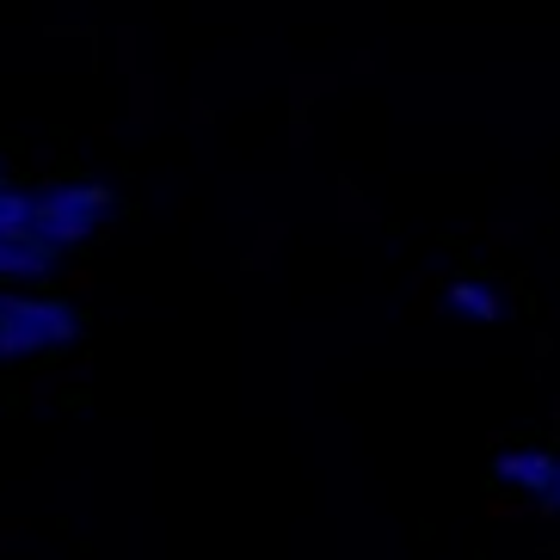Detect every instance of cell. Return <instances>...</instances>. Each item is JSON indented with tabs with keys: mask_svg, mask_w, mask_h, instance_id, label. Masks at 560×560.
I'll list each match as a JSON object with an SVG mask.
<instances>
[{
	"mask_svg": "<svg viewBox=\"0 0 560 560\" xmlns=\"http://www.w3.org/2000/svg\"><path fill=\"white\" fill-rule=\"evenodd\" d=\"M112 215V191L93 179H68V185H50L37 191V210H32V229L50 241V247H81L105 229Z\"/></svg>",
	"mask_w": 560,
	"mask_h": 560,
	"instance_id": "obj_1",
	"label": "cell"
},
{
	"mask_svg": "<svg viewBox=\"0 0 560 560\" xmlns=\"http://www.w3.org/2000/svg\"><path fill=\"white\" fill-rule=\"evenodd\" d=\"M81 332V314L50 296H0V358H37Z\"/></svg>",
	"mask_w": 560,
	"mask_h": 560,
	"instance_id": "obj_2",
	"label": "cell"
},
{
	"mask_svg": "<svg viewBox=\"0 0 560 560\" xmlns=\"http://www.w3.org/2000/svg\"><path fill=\"white\" fill-rule=\"evenodd\" d=\"M62 247H50L37 229H0V278H50Z\"/></svg>",
	"mask_w": 560,
	"mask_h": 560,
	"instance_id": "obj_3",
	"label": "cell"
},
{
	"mask_svg": "<svg viewBox=\"0 0 560 560\" xmlns=\"http://www.w3.org/2000/svg\"><path fill=\"white\" fill-rule=\"evenodd\" d=\"M493 475L511 480V487H524V493H536V499H548L555 493V475H560V456H548V450H505L493 462Z\"/></svg>",
	"mask_w": 560,
	"mask_h": 560,
	"instance_id": "obj_4",
	"label": "cell"
},
{
	"mask_svg": "<svg viewBox=\"0 0 560 560\" xmlns=\"http://www.w3.org/2000/svg\"><path fill=\"white\" fill-rule=\"evenodd\" d=\"M450 308L468 314V320H499V290L493 283L462 278V283H450Z\"/></svg>",
	"mask_w": 560,
	"mask_h": 560,
	"instance_id": "obj_5",
	"label": "cell"
},
{
	"mask_svg": "<svg viewBox=\"0 0 560 560\" xmlns=\"http://www.w3.org/2000/svg\"><path fill=\"white\" fill-rule=\"evenodd\" d=\"M548 505H560V475H555V493H548Z\"/></svg>",
	"mask_w": 560,
	"mask_h": 560,
	"instance_id": "obj_6",
	"label": "cell"
},
{
	"mask_svg": "<svg viewBox=\"0 0 560 560\" xmlns=\"http://www.w3.org/2000/svg\"><path fill=\"white\" fill-rule=\"evenodd\" d=\"M0 185H7V179H0Z\"/></svg>",
	"mask_w": 560,
	"mask_h": 560,
	"instance_id": "obj_7",
	"label": "cell"
}]
</instances>
